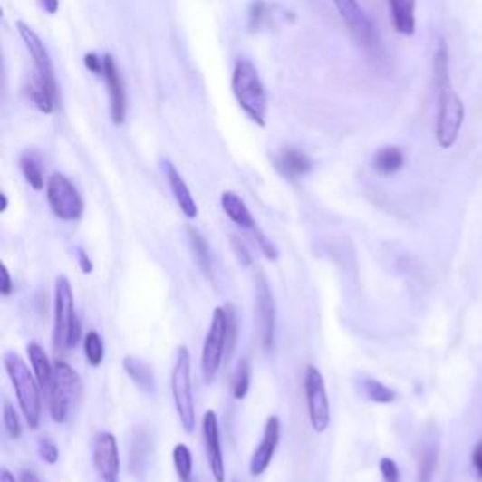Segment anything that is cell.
<instances>
[{"instance_id": "6da1fadb", "label": "cell", "mask_w": 482, "mask_h": 482, "mask_svg": "<svg viewBox=\"0 0 482 482\" xmlns=\"http://www.w3.org/2000/svg\"><path fill=\"white\" fill-rule=\"evenodd\" d=\"M433 87L438 92L436 140L441 149H450L462 132L466 106L452 87L448 45L443 38L438 40V47L433 52Z\"/></svg>"}, {"instance_id": "7a4b0ae2", "label": "cell", "mask_w": 482, "mask_h": 482, "mask_svg": "<svg viewBox=\"0 0 482 482\" xmlns=\"http://www.w3.org/2000/svg\"><path fill=\"white\" fill-rule=\"evenodd\" d=\"M232 92L239 108L246 111V115L256 123L258 127H266V115H268V94L264 87L256 66L247 61L239 59L236 61L232 72Z\"/></svg>"}, {"instance_id": "3957f363", "label": "cell", "mask_w": 482, "mask_h": 482, "mask_svg": "<svg viewBox=\"0 0 482 482\" xmlns=\"http://www.w3.org/2000/svg\"><path fill=\"white\" fill-rule=\"evenodd\" d=\"M53 347L74 349L82 340V324L76 315L74 293L66 275H59L55 281V300H53Z\"/></svg>"}, {"instance_id": "277c9868", "label": "cell", "mask_w": 482, "mask_h": 482, "mask_svg": "<svg viewBox=\"0 0 482 482\" xmlns=\"http://www.w3.org/2000/svg\"><path fill=\"white\" fill-rule=\"evenodd\" d=\"M5 370L14 384L19 407L27 419V424L31 426V429H36L42 419V398L38 390L36 375L31 373L25 360L10 351L5 352Z\"/></svg>"}, {"instance_id": "5b68a950", "label": "cell", "mask_w": 482, "mask_h": 482, "mask_svg": "<svg viewBox=\"0 0 482 482\" xmlns=\"http://www.w3.org/2000/svg\"><path fill=\"white\" fill-rule=\"evenodd\" d=\"M50 392H52L50 398L52 419L57 424H64L72 417V413H74L82 392L80 375L76 373L74 368L66 364V362L59 360L55 364Z\"/></svg>"}, {"instance_id": "8992f818", "label": "cell", "mask_w": 482, "mask_h": 482, "mask_svg": "<svg viewBox=\"0 0 482 482\" xmlns=\"http://www.w3.org/2000/svg\"><path fill=\"white\" fill-rule=\"evenodd\" d=\"M172 396L183 429L187 433H192L197 428V407L195 396H192L190 354L187 347L178 349V358L172 370Z\"/></svg>"}, {"instance_id": "52a82bcc", "label": "cell", "mask_w": 482, "mask_h": 482, "mask_svg": "<svg viewBox=\"0 0 482 482\" xmlns=\"http://www.w3.org/2000/svg\"><path fill=\"white\" fill-rule=\"evenodd\" d=\"M45 197L47 204H50L52 211L55 217H59L61 221L72 223L80 221L85 204L80 195V190L76 185L72 183L64 174H53L47 179L45 185Z\"/></svg>"}, {"instance_id": "ba28073f", "label": "cell", "mask_w": 482, "mask_h": 482, "mask_svg": "<svg viewBox=\"0 0 482 482\" xmlns=\"http://www.w3.org/2000/svg\"><path fill=\"white\" fill-rule=\"evenodd\" d=\"M227 309L215 307L202 349V373L206 382H213L223 358L227 356Z\"/></svg>"}, {"instance_id": "9c48e42d", "label": "cell", "mask_w": 482, "mask_h": 482, "mask_svg": "<svg viewBox=\"0 0 482 482\" xmlns=\"http://www.w3.org/2000/svg\"><path fill=\"white\" fill-rule=\"evenodd\" d=\"M305 400H307V411L309 422L315 433H324L330 426V400L326 394V384L323 373L315 366H307L305 379Z\"/></svg>"}, {"instance_id": "30bf717a", "label": "cell", "mask_w": 482, "mask_h": 482, "mask_svg": "<svg viewBox=\"0 0 482 482\" xmlns=\"http://www.w3.org/2000/svg\"><path fill=\"white\" fill-rule=\"evenodd\" d=\"M256 321H258V333L262 349L270 352L274 351L275 343V300L274 293L268 284L266 275L262 272L256 274Z\"/></svg>"}, {"instance_id": "8fae6325", "label": "cell", "mask_w": 482, "mask_h": 482, "mask_svg": "<svg viewBox=\"0 0 482 482\" xmlns=\"http://www.w3.org/2000/svg\"><path fill=\"white\" fill-rule=\"evenodd\" d=\"M15 29L25 43L27 52L31 53L33 61H34V76H38L47 87H50L53 92L59 94V87H57V80H55V70H53V63L50 57V52H47L45 43L42 42V38L27 25L25 21H17L15 23Z\"/></svg>"}, {"instance_id": "7c38bea8", "label": "cell", "mask_w": 482, "mask_h": 482, "mask_svg": "<svg viewBox=\"0 0 482 482\" xmlns=\"http://www.w3.org/2000/svg\"><path fill=\"white\" fill-rule=\"evenodd\" d=\"M102 78L106 82L110 96V119L115 127H120L127 119V91H125L123 74H120V70L111 53L104 55Z\"/></svg>"}, {"instance_id": "4fadbf2b", "label": "cell", "mask_w": 482, "mask_h": 482, "mask_svg": "<svg viewBox=\"0 0 482 482\" xmlns=\"http://www.w3.org/2000/svg\"><path fill=\"white\" fill-rule=\"evenodd\" d=\"M92 464L94 469L99 471L102 482H119V447L113 433L102 431L94 438L92 443Z\"/></svg>"}, {"instance_id": "5bb4252c", "label": "cell", "mask_w": 482, "mask_h": 482, "mask_svg": "<svg viewBox=\"0 0 482 482\" xmlns=\"http://www.w3.org/2000/svg\"><path fill=\"white\" fill-rule=\"evenodd\" d=\"M335 10L340 12L345 25L351 29L352 36L364 47H373L377 43V33L368 14L360 8L358 0H333Z\"/></svg>"}, {"instance_id": "9a60e30c", "label": "cell", "mask_w": 482, "mask_h": 482, "mask_svg": "<svg viewBox=\"0 0 482 482\" xmlns=\"http://www.w3.org/2000/svg\"><path fill=\"white\" fill-rule=\"evenodd\" d=\"M202 429H204V443H206V454H207L211 475L215 482H225L227 469H225L221 436H219V419H217L215 411H207L204 415Z\"/></svg>"}, {"instance_id": "2e32d148", "label": "cell", "mask_w": 482, "mask_h": 482, "mask_svg": "<svg viewBox=\"0 0 482 482\" xmlns=\"http://www.w3.org/2000/svg\"><path fill=\"white\" fill-rule=\"evenodd\" d=\"M279 438H281V420L272 415V417H268L266 426H264L260 445L256 447V450L253 452V458H251L249 471L253 477H260V475L266 473V469L270 468L274 456H275Z\"/></svg>"}, {"instance_id": "e0dca14e", "label": "cell", "mask_w": 482, "mask_h": 482, "mask_svg": "<svg viewBox=\"0 0 482 482\" xmlns=\"http://www.w3.org/2000/svg\"><path fill=\"white\" fill-rule=\"evenodd\" d=\"M274 164L277 174L288 181H296L313 170L311 159L293 146L281 148L274 157Z\"/></svg>"}, {"instance_id": "ac0fdd59", "label": "cell", "mask_w": 482, "mask_h": 482, "mask_svg": "<svg viewBox=\"0 0 482 482\" xmlns=\"http://www.w3.org/2000/svg\"><path fill=\"white\" fill-rule=\"evenodd\" d=\"M164 174H166V181L172 188V195L181 209V213L187 217V219H197L198 215V206L197 200L192 198V192L188 188V185L185 183L183 176L178 172V168L170 162V160H164Z\"/></svg>"}, {"instance_id": "d6986e66", "label": "cell", "mask_w": 482, "mask_h": 482, "mask_svg": "<svg viewBox=\"0 0 482 482\" xmlns=\"http://www.w3.org/2000/svg\"><path fill=\"white\" fill-rule=\"evenodd\" d=\"M394 29L403 36H413L417 29V0H389Z\"/></svg>"}, {"instance_id": "ffe728a7", "label": "cell", "mask_w": 482, "mask_h": 482, "mask_svg": "<svg viewBox=\"0 0 482 482\" xmlns=\"http://www.w3.org/2000/svg\"><path fill=\"white\" fill-rule=\"evenodd\" d=\"M221 206H223V211L227 213L228 219L239 227V228H246V230H255L256 228V223L253 219V215L249 211V207L246 206V202L241 200L236 192L232 190H227L223 192L221 197Z\"/></svg>"}, {"instance_id": "44dd1931", "label": "cell", "mask_w": 482, "mask_h": 482, "mask_svg": "<svg viewBox=\"0 0 482 482\" xmlns=\"http://www.w3.org/2000/svg\"><path fill=\"white\" fill-rule=\"evenodd\" d=\"M123 368L141 392L155 390V371L153 366H149L146 360H141L138 356H125Z\"/></svg>"}, {"instance_id": "7402d4cb", "label": "cell", "mask_w": 482, "mask_h": 482, "mask_svg": "<svg viewBox=\"0 0 482 482\" xmlns=\"http://www.w3.org/2000/svg\"><path fill=\"white\" fill-rule=\"evenodd\" d=\"M27 354H29L31 366H33V371L36 375L38 384L42 389H50L52 382H53L55 366H52V362H50V358H47L45 351L38 343H29Z\"/></svg>"}, {"instance_id": "603a6c76", "label": "cell", "mask_w": 482, "mask_h": 482, "mask_svg": "<svg viewBox=\"0 0 482 482\" xmlns=\"http://www.w3.org/2000/svg\"><path fill=\"white\" fill-rule=\"evenodd\" d=\"M403 164H405V155H403V149L398 146L381 148L373 155V170L381 176H392L400 172Z\"/></svg>"}, {"instance_id": "cb8c5ba5", "label": "cell", "mask_w": 482, "mask_h": 482, "mask_svg": "<svg viewBox=\"0 0 482 482\" xmlns=\"http://www.w3.org/2000/svg\"><path fill=\"white\" fill-rule=\"evenodd\" d=\"M27 94L31 102L42 111V113H53L59 104V94L47 87L38 76L33 74V80L27 87Z\"/></svg>"}, {"instance_id": "d4e9b609", "label": "cell", "mask_w": 482, "mask_h": 482, "mask_svg": "<svg viewBox=\"0 0 482 482\" xmlns=\"http://www.w3.org/2000/svg\"><path fill=\"white\" fill-rule=\"evenodd\" d=\"M19 166H21V172H23V176H25L27 183L34 190H42L47 185L45 183V176H43L42 159H40V155L34 149H27L25 153L21 155Z\"/></svg>"}, {"instance_id": "484cf974", "label": "cell", "mask_w": 482, "mask_h": 482, "mask_svg": "<svg viewBox=\"0 0 482 482\" xmlns=\"http://www.w3.org/2000/svg\"><path fill=\"white\" fill-rule=\"evenodd\" d=\"M187 236H188V244L192 249V255H195V260L198 264L200 272L207 277L213 279V266H211V253H209V246L206 237L195 230V228H187Z\"/></svg>"}, {"instance_id": "4316f807", "label": "cell", "mask_w": 482, "mask_h": 482, "mask_svg": "<svg viewBox=\"0 0 482 482\" xmlns=\"http://www.w3.org/2000/svg\"><path fill=\"white\" fill-rule=\"evenodd\" d=\"M438 458H439V441L428 439L422 445L419 456V482H431L433 473H436L438 468Z\"/></svg>"}, {"instance_id": "83f0119b", "label": "cell", "mask_w": 482, "mask_h": 482, "mask_svg": "<svg viewBox=\"0 0 482 482\" xmlns=\"http://www.w3.org/2000/svg\"><path fill=\"white\" fill-rule=\"evenodd\" d=\"M362 392H364V396L370 401L381 403V405H389L398 400V394L392 389H389L387 384H382L381 381H375V379L362 381Z\"/></svg>"}, {"instance_id": "f1b7e54d", "label": "cell", "mask_w": 482, "mask_h": 482, "mask_svg": "<svg viewBox=\"0 0 482 482\" xmlns=\"http://www.w3.org/2000/svg\"><path fill=\"white\" fill-rule=\"evenodd\" d=\"M83 351L89 366L99 368L104 362V342L99 332H89L83 340Z\"/></svg>"}, {"instance_id": "f546056e", "label": "cell", "mask_w": 482, "mask_h": 482, "mask_svg": "<svg viewBox=\"0 0 482 482\" xmlns=\"http://www.w3.org/2000/svg\"><path fill=\"white\" fill-rule=\"evenodd\" d=\"M172 458H174V468L178 471V477L181 482H192V452L187 445L179 443L174 447V452H172Z\"/></svg>"}, {"instance_id": "4dcf8cb0", "label": "cell", "mask_w": 482, "mask_h": 482, "mask_svg": "<svg viewBox=\"0 0 482 482\" xmlns=\"http://www.w3.org/2000/svg\"><path fill=\"white\" fill-rule=\"evenodd\" d=\"M249 384H251V364L247 358H241L236 375H234V398L236 400H246L249 392Z\"/></svg>"}, {"instance_id": "1f68e13d", "label": "cell", "mask_w": 482, "mask_h": 482, "mask_svg": "<svg viewBox=\"0 0 482 482\" xmlns=\"http://www.w3.org/2000/svg\"><path fill=\"white\" fill-rule=\"evenodd\" d=\"M225 309H227V319H228V324H227V360H228L230 354L234 352L236 345H237L239 317H237V311L232 304H227Z\"/></svg>"}, {"instance_id": "d6a6232c", "label": "cell", "mask_w": 482, "mask_h": 482, "mask_svg": "<svg viewBox=\"0 0 482 482\" xmlns=\"http://www.w3.org/2000/svg\"><path fill=\"white\" fill-rule=\"evenodd\" d=\"M268 10L270 6L264 3V0H253L251 8H249V29L251 31H258L264 25V21H266L268 17Z\"/></svg>"}, {"instance_id": "836d02e7", "label": "cell", "mask_w": 482, "mask_h": 482, "mask_svg": "<svg viewBox=\"0 0 482 482\" xmlns=\"http://www.w3.org/2000/svg\"><path fill=\"white\" fill-rule=\"evenodd\" d=\"M5 428L8 431V436L12 439H19L21 438V422H19V415L15 411V407L10 401H5Z\"/></svg>"}, {"instance_id": "e575fe53", "label": "cell", "mask_w": 482, "mask_h": 482, "mask_svg": "<svg viewBox=\"0 0 482 482\" xmlns=\"http://www.w3.org/2000/svg\"><path fill=\"white\" fill-rule=\"evenodd\" d=\"M38 456L42 458V462L55 466L57 460H59V448H57V445L52 439L42 438L38 441Z\"/></svg>"}, {"instance_id": "d590c367", "label": "cell", "mask_w": 482, "mask_h": 482, "mask_svg": "<svg viewBox=\"0 0 482 482\" xmlns=\"http://www.w3.org/2000/svg\"><path fill=\"white\" fill-rule=\"evenodd\" d=\"M253 236L256 239V244H258L262 255L266 256L270 262H275L279 258V253H277V247L272 244V241L266 236H264V232L258 227L253 230Z\"/></svg>"}, {"instance_id": "8d00e7d4", "label": "cell", "mask_w": 482, "mask_h": 482, "mask_svg": "<svg viewBox=\"0 0 482 482\" xmlns=\"http://www.w3.org/2000/svg\"><path fill=\"white\" fill-rule=\"evenodd\" d=\"M379 469H381V475H382V482H401L400 468L392 460V458H381Z\"/></svg>"}, {"instance_id": "74e56055", "label": "cell", "mask_w": 482, "mask_h": 482, "mask_svg": "<svg viewBox=\"0 0 482 482\" xmlns=\"http://www.w3.org/2000/svg\"><path fill=\"white\" fill-rule=\"evenodd\" d=\"M232 247H234V253H236L237 260L241 264H244V266H249V264H251V255H249V251H247L244 241H241L237 236H234L232 237Z\"/></svg>"}, {"instance_id": "f35d334b", "label": "cell", "mask_w": 482, "mask_h": 482, "mask_svg": "<svg viewBox=\"0 0 482 482\" xmlns=\"http://www.w3.org/2000/svg\"><path fill=\"white\" fill-rule=\"evenodd\" d=\"M85 66H87L89 72H92V74L102 76V72H104V57H99L96 53H87L85 55Z\"/></svg>"}, {"instance_id": "ab89813d", "label": "cell", "mask_w": 482, "mask_h": 482, "mask_svg": "<svg viewBox=\"0 0 482 482\" xmlns=\"http://www.w3.org/2000/svg\"><path fill=\"white\" fill-rule=\"evenodd\" d=\"M0 274H3V283H0V294L10 296L12 291H14V284H12V277H10L6 264H0Z\"/></svg>"}, {"instance_id": "60d3db41", "label": "cell", "mask_w": 482, "mask_h": 482, "mask_svg": "<svg viewBox=\"0 0 482 482\" xmlns=\"http://www.w3.org/2000/svg\"><path fill=\"white\" fill-rule=\"evenodd\" d=\"M78 262H80V270H82L85 275L92 274V270H94L92 260H91V256L87 255L85 249H78Z\"/></svg>"}, {"instance_id": "b9f144b4", "label": "cell", "mask_w": 482, "mask_h": 482, "mask_svg": "<svg viewBox=\"0 0 482 482\" xmlns=\"http://www.w3.org/2000/svg\"><path fill=\"white\" fill-rule=\"evenodd\" d=\"M471 464H473V468H475L477 475L482 478V441H480V443H477V445H475V448H473V454H471Z\"/></svg>"}, {"instance_id": "7bdbcfd3", "label": "cell", "mask_w": 482, "mask_h": 482, "mask_svg": "<svg viewBox=\"0 0 482 482\" xmlns=\"http://www.w3.org/2000/svg\"><path fill=\"white\" fill-rule=\"evenodd\" d=\"M38 5L42 6V10L45 14H50V15H55L59 12V5H61V0H38Z\"/></svg>"}, {"instance_id": "ee69618b", "label": "cell", "mask_w": 482, "mask_h": 482, "mask_svg": "<svg viewBox=\"0 0 482 482\" xmlns=\"http://www.w3.org/2000/svg\"><path fill=\"white\" fill-rule=\"evenodd\" d=\"M19 482H42L40 478H38V475L36 473H33V471H23L21 473V478H19Z\"/></svg>"}, {"instance_id": "f6af8a7d", "label": "cell", "mask_w": 482, "mask_h": 482, "mask_svg": "<svg viewBox=\"0 0 482 482\" xmlns=\"http://www.w3.org/2000/svg\"><path fill=\"white\" fill-rule=\"evenodd\" d=\"M0 482H15V477L6 468H3L0 469Z\"/></svg>"}, {"instance_id": "bcb514c9", "label": "cell", "mask_w": 482, "mask_h": 482, "mask_svg": "<svg viewBox=\"0 0 482 482\" xmlns=\"http://www.w3.org/2000/svg\"><path fill=\"white\" fill-rule=\"evenodd\" d=\"M0 198H3V206H0V211H6V207H8V198H6L5 192H3V195H0Z\"/></svg>"}]
</instances>
